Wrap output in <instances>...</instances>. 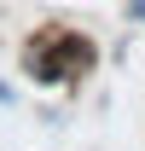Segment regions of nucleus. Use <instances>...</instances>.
Here are the masks:
<instances>
[{
  "instance_id": "nucleus-1",
  "label": "nucleus",
  "mask_w": 145,
  "mask_h": 151,
  "mask_svg": "<svg viewBox=\"0 0 145 151\" xmlns=\"http://www.w3.org/2000/svg\"><path fill=\"white\" fill-rule=\"evenodd\" d=\"M93 41L75 35V29H41L29 47H23V70L35 76L41 87H64V81H81L93 70Z\"/></svg>"
},
{
  "instance_id": "nucleus-2",
  "label": "nucleus",
  "mask_w": 145,
  "mask_h": 151,
  "mask_svg": "<svg viewBox=\"0 0 145 151\" xmlns=\"http://www.w3.org/2000/svg\"><path fill=\"white\" fill-rule=\"evenodd\" d=\"M128 18H139V23H145V0H128Z\"/></svg>"
}]
</instances>
